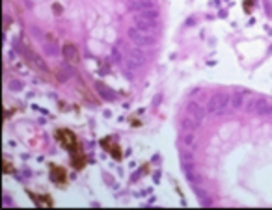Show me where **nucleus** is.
Returning a JSON list of instances; mask_svg holds the SVG:
<instances>
[{
	"mask_svg": "<svg viewBox=\"0 0 272 210\" xmlns=\"http://www.w3.org/2000/svg\"><path fill=\"white\" fill-rule=\"evenodd\" d=\"M30 197H32L34 201H36V203L39 204V206H41V204H47V206H52V204H54V203H52V199H50V197H47V195H43V197H37V195H34V193H30Z\"/></svg>",
	"mask_w": 272,
	"mask_h": 210,
	"instance_id": "20e7f679",
	"label": "nucleus"
},
{
	"mask_svg": "<svg viewBox=\"0 0 272 210\" xmlns=\"http://www.w3.org/2000/svg\"><path fill=\"white\" fill-rule=\"evenodd\" d=\"M101 145H103V149L106 151V152H110L112 155V158H116V160H121V149H119V145L116 143V140L112 136H106V138H103L101 140Z\"/></svg>",
	"mask_w": 272,
	"mask_h": 210,
	"instance_id": "7ed1b4c3",
	"label": "nucleus"
},
{
	"mask_svg": "<svg viewBox=\"0 0 272 210\" xmlns=\"http://www.w3.org/2000/svg\"><path fill=\"white\" fill-rule=\"evenodd\" d=\"M54 138H56V141L62 143L63 149L69 152V156H71V166L75 169H84V166H86V155H84L82 145H80L78 138L75 136V132H71L69 129H58L54 132Z\"/></svg>",
	"mask_w": 272,
	"mask_h": 210,
	"instance_id": "f257e3e1",
	"label": "nucleus"
},
{
	"mask_svg": "<svg viewBox=\"0 0 272 210\" xmlns=\"http://www.w3.org/2000/svg\"><path fill=\"white\" fill-rule=\"evenodd\" d=\"M49 169H50V181L56 184V186H65L67 184V171H65V167L50 164Z\"/></svg>",
	"mask_w": 272,
	"mask_h": 210,
	"instance_id": "f03ea898",
	"label": "nucleus"
},
{
	"mask_svg": "<svg viewBox=\"0 0 272 210\" xmlns=\"http://www.w3.org/2000/svg\"><path fill=\"white\" fill-rule=\"evenodd\" d=\"M4 171H6V173H9V171H11V167H9V162H8V160L4 162Z\"/></svg>",
	"mask_w": 272,
	"mask_h": 210,
	"instance_id": "39448f33",
	"label": "nucleus"
}]
</instances>
